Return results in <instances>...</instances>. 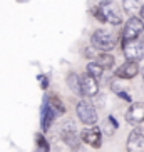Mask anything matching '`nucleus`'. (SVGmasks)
I'll list each match as a JSON object with an SVG mask.
<instances>
[{"mask_svg":"<svg viewBox=\"0 0 144 152\" xmlns=\"http://www.w3.org/2000/svg\"><path fill=\"white\" fill-rule=\"evenodd\" d=\"M117 40L112 32L106 30V28H97V30L90 35V47L99 52H111L116 49Z\"/></svg>","mask_w":144,"mask_h":152,"instance_id":"1","label":"nucleus"},{"mask_svg":"<svg viewBox=\"0 0 144 152\" xmlns=\"http://www.w3.org/2000/svg\"><path fill=\"white\" fill-rule=\"evenodd\" d=\"M60 137H62V140L71 149L81 147V144H82L81 134L77 132V125L72 119H67V121L62 122V125H60Z\"/></svg>","mask_w":144,"mask_h":152,"instance_id":"2","label":"nucleus"},{"mask_svg":"<svg viewBox=\"0 0 144 152\" xmlns=\"http://www.w3.org/2000/svg\"><path fill=\"white\" fill-rule=\"evenodd\" d=\"M76 114H77V119H79L84 125H87V127L97 125V121H99V117H97V110H96V107L90 102H87V100H81V102H77Z\"/></svg>","mask_w":144,"mask_h":152,"instance_id":"3","label":"nucleus"},{"mask_svg":"<svg viewBox=\"0 0 144 152\" xmlns=\"http://www.w3.org/2000/svg\"><path fill=\"white\" fill-rule=\"evenodd\" d=\"M99 9H101V12H102L104 18H106V23H111L114 27H117V25L122 23L121 9L117 7L116 2H112V0H102L99 4Z\"/></svg>","mask_w":144,"mask_h":152,"instance_id":"4","label":"nucleus"},{"mask_svg":"<svg viewBox=\"0 0 144 152\" xmlns=\"http://www.w3.org/2000/svg\"><path fill=\"white\" fill-rule=\"evenodd\" d=\"M144 32V22L141 20L139 17H129L127 22L124 23V28H122V42L127 40H136L139 39V35H143Z\"/></svg>","mask_w":144,"mask_h":152,"instance_id":"5","label":"nucleus"},{"mask_svg":"<svg viewBox=\"0 0 144 152\" xmlns=\"http://www.w3.org/2000/svg\"><path fill=\"white\" fill-rule=\"evenodd\" d=\"M122 54L126 60H134V62L144 60V40L136 39V40L122 42Z\"/></svg>","mask_w":144,"mask_h":152,"instance_id":"6","label":"nucleus"},{"mask_svg":"<svg viewBox=\"0 0 144 152\" xmlns=\"http://www.w3.org/2000/svg\"><path fill=\"white\" fill-rule=\"evenodd\" d=\"M81 140L87 145H90L92 149H99L102 145V132L97 125H92V127H87V129L81 130Z\"/></svg>","mask_w":144,"mask_h":152,"instance_id":"7","label":"nucleus"},{"mask_svg":"<svg viewBox=\"0 0 144 152\" xmlns=\"http://www.w3.org/2000/svg\"><path fill=\"white\" fill-rule=\"evenodd\" d=\"M127 152H144V127L137 125L127 137L126 142Z\"/></svg>","mask_w":144,"mask_h":152,"instance_id":"8","label":"nucleus"},{"mask_svg":"<svg viewBox=\"0 0 144 152\" xmlns=\"http://www.w3.org/2000/svg\"><path fill=\"white\" fill-rule=\"evenodd\" d=\"M139 72H141L139 62H134V60H126L124 64H121V65L116 69L114 75H116L117 79H122V80H131V79H134Z\"/></svg>","mask_w":144,"mask_h":152,"instance_id":"9","label":"nucleus"},{"mask_svg":"<svg viewBox=\"0 0 144 152\" xmlns=\"http://www.w3.org/2000/svg\"><path fill=\"white\" fill-rule=\"evenodd\" d=\"M126 122L129 125H141L144 122V102H132L126 112Z\"/></svg>","mask_w":144,"mask_h":152,"instance_id":"10","label":"nucleus"},{"mask_svg":"<svg viewBox=\"0 0 144 152\" xmlns=\"http://www.w3.org/2000/svg\"><path fill=\"white\" fill-rule=\"evenodd\" d=\"M81 87H82V95L84 97H96L99 94V82L89 74H82L81 75Z\"/></svg>","mask_w":144,"mask_h":152,"instance_id":"11","label":"nucleus"},{"mask_svg":"<svg viewBox=\"0 0 144 152\" xmlns=\"http://www.w3.org/2000/svg\"><path fill=\"white\" fill-rule=\"evenodd\" d=\"M57 115L59 114L50 107L49 102L44 100V105H42V110H40V122H42V130H44V132H47V130L52 127V122H54V119Z\"/></svg>","mask_w":144,"mask_h":152,"instance_id":"12","label":"nucleus"},{"mask_svg":"<svg viewBox=\"0 0 144 152\" xmlns=\"http://www.w3.org/2000/svg\"><path fill=\"white\" fill-rule=\"evenodd\" d=\"M65 82H67V87L72 90V94H76V95H82L81 75H79V74H76V72H69L67 77H65Z\"/></svg>","mask_w":144,"mask_h":152,"instance_id":"13","label":"nucleus"},{"mask_svg":"<svg viewBox=\"0 0 144 152\" xmlns=\"http://www.w3.org/2000/svg\"><path fill=\"white\" fill-rule=\"evenodd\" d=\"M143 4H144L143 0H122V10L129 17H136V15L139 14Z\"/></svg>","mask_w":144,"mask_h":152,"instance_id":"14","label":"nucleus"},{"mask_svg":"<svg viewBox=\"0 0 144 152\" xmlns=\"http://www.w3.org/2000/svg\"><path fill=\"white\" fill-rule=\"evenodd\" d=\"M45 100L49 102V105L52 109H54L57 114H65V105H64V102H62V99L59 97L57 94H47V97H45Z\"/></svg>","mask_w":144,"mask_h":152,"instance_id":"15","label":"nucleus"},{"mask_svg":"<svg viewBox=\"0 0 144 152\" xmlns=\"http://www.w3.org/2000/svg\"><path fill=\"white\" fill-rule=\"evenodd\" d=\"M96 62L99 64L102 69H112L114 64H116V58H114V55L111 54V52H101V54H97V58H96Z\"/></svg>","mask_w":144,"mask_h":152,"instance_id":"16","label":"nucleus"},{"mask_svg":"<svg viewBox=\"0 0 144 152\" xmlns=\"http://www.w3.org/2000/svg\"><path fill=\"white\" fill-rule=\"evenodd\" d=\"M86 72L89 74V75H92L94 79H97V80H99L101 77L104 75V69L101 67L99 64L96 62V60H92V62L87 64V65H86Z\"/></svg>","mask_w":144,"mask_h":152,"instance_id":"17","label":"nucleus"},{"mask_svg":"<svg viewBox=\"0 0 144 152\" xmlns=\"http://www.w3.org/2000/svg\"><path fill=\"white\" fill-rule=\"evenodd\" d=\"M35 144H37V149H40V151H49L50 149V144L47 142V139H45L44 134H35Z\"/></svg>","mask_w":144,"mask_h":152,"instance_id":"18","label":"nucleus"},{"mask_svg":"<svg viewBox=\"0 0 144 152\" xmlns=\"http://www.w3.org/2000/svg\"><path fill=\"white\" fill-rule=\"evenodd\" d=\"M37 80H39V84H40V89H44V90L49 89V77L47 75L40 74V75H37Z\"/></svg>","mask_w":144,"mask_h":152,"instance_id":"19","label":"nucleus"},{"mask_svg":"<svg viewBox=\"0 0 144 152\" xmlns=\"http://www.w3.org/2000/svg\"><path fill=\"white\" fill-rule=\"evenodd\" d=\"M111 89H112L116 94H119V92L122 90V89H121V85L117 84V80H112V82H111Z\"/></svg>","mask_w":144,"mask_h":152,"instance_id":"20","label":"nucleus"},{"mask_svg":"<svg viewBox=\"0 0 144 152\" xmlns=\"http://www.w3.org/2000/svg\"><path fill=\"white\" fill-rule=\"evenodd\" d=\"M117 95H119V97H121L122 100H127V102H131V95L127 94V92H124V90H121V92H119Z\"/></svg>","mask_w":144,"mask_h":152,"instance_id":"21","label":"nucleus"},{"mask_svg":"<svg viewBox=\"0 0 144 152\" xmlns=\"http://www.w3.org/2000/svg\"><path fill=\"white\" fill-rule=\"evenodd\" d=\"M139 18L144 22V4H143V7H141V10H139Z\"/></svg>","mask_w":144,"mask_h":152,"instance_id":"22","label":"nucleus"},{"mask_svg":"<svg viewBox=\"0 0 144 152\" xmlns=\"http://www.w3.org/2000/svg\"><path fill=\"white\" fill-rule=\"evenodd\" d=\"M86 57H87V58L92 57V54H90V49H86Z\"/></svg>","mask_w":144,"mask_h":152,"instance_id":"23","label":"nucleus"},{"mask_svg":"<svg viewBox=\"0 0 144 152\" xmlns=\"http://www.w3.org/2000/svg\"><path fill=\"white\" fill-rule=\"evenodd\" d=\"M72 152H86L82 147H77V149H72Z\"/></svg>","mask_w":144,"mask_h":152,"instance_id":"24","label":"nucleus"},{"mask_svg":"<svg viewBox=\"0 0 144 152\" xmlns=\"http://www.w3.org/2000/svg\"><path fill=\"white\" fill-rule=\"evenodd\" d=\"M34 152H50V151H40V149H35Z\"/></svg>","mask_w":144,"mask_h":152,"instance_id":"25","label":"nucleus"},{"mask_svg":"<svg viewBox=\"0 0 144 152\" xmlns=\"http://www.w3.org/2000/svg\"><path fill=\"white\" fill-rule=\"evenodd\" d=\"M141 74H143V80H144V67L141 69Z\"/></svg>","mask_w":144,"mask_h":152,"instance_id":"26","label":"nucleus"},{"mask_svg":"<svg viewBox=\"0 0 144 152\" xmlns=\"http://www.w3.org/2000/svg\"><path fill=\"white\" fill-rule=\"evenodd\" d=\"M143 35H144V32H143Z\"/></svg>","mask_w":144,"mask_h":152,"instance_id":"27","label":"nucleus"}]
</instances>
